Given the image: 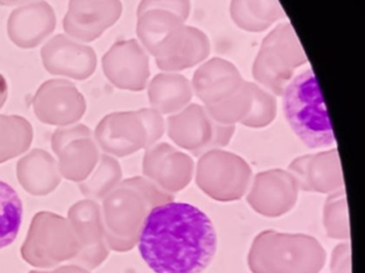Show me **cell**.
I'll list each match as a JSON object with an SVG mask.
<instances>
[{
  "instance_id": "6da1fadb",
  "label": "cell",
  "mask_w": 365,
  "mask_h": 273,
  "mask_svg": "<svg viewBox=\"0 0 365 273\" xmlns=\"http://www.w3.org/2000/svg\"><path fill=\"white\" fill-rule=\"evenodd\" d=\"M217 249L213 222L194 205L170 200L143 220L138 251L155 273H202Z\"/></svg>"
},
{
  "instance_id": "7a4b0ae2",
  "label": "cell",
  "mask_w": 365,
  "mask_h": 273,
  "mask_svg": "<svg viewBox=\"0 0 365 273\" xmlns=\"http://www.w3.org/2000/svg\"><path fill=\"white\" fill-rule=\"evenodd\" d=\"M281 97L286 120L305 146L318 149L335 145L324 97L311 68L294 76Z\"/></svg>"
},
{
  "instance_id": "3957f363",
  "label": "cell",
  "mask_w": 365,
  "mask_h": 273,
  "mask_svg": "<svg viewBox=\"0 0 365 273\" xmlns=\"http://www.w3.org/2000/svg\"><path fill=\"white\" fill-rule=\"evenodd\" d=\"M307 63L300 40L290 23L277 25L260 44L252 74L256 84L279 97L297 69Z\"/></svg>"
},
{
  "instance_id": "277c9868",
  "label": "cell",
  "mask_w": 365,
  "mask_h": 273,
  "mask_svg": "<svg viewBox=\"0 0 365 273\" xmlns=\"http://www.w3.org/2000/svg\"><path fill=\"white\" fill-rule=\"evenodd\" d=\"M103 66L108 78L119 88L142 91L148 85L149 54L136 40L115 44L103 57Z\"/></svg>"
},
{
  "instance_id": "5b68a950",
  "label": "cell",
  "mask_w": 365,
  "mask_h": 273,
  "mask_svg": "<svg viewBox=\"0 0 365 273\" xmlns=\"http://www.w3.org/2000/svg\"><path fill=\"white\" fill-rule=\"evenodd\" d=\"M238 68L221 57L207 59L194 72V95L204 106L215 105L234 95L245 83Z\"/></svg>"
},
{
  "instance_id": "8992f818",
  "label": "cell",
  "mask_w": 365,
  "mask_h": 273,
  "mask_svg": "<svg viewBox=\"0 0 365 273\" xmlns=\"http://www.w3.org/2000/svg\"><path fill=\"white\" fill-rule=\"evenodd\" d=\"M138 38L144 50L157 59L170 51L185 21L165 10L153 9L138 16Z\"/></svg>"
},
{
  "instance_id": "52a82bcc",
  "label": "cell",
  "mask_w": 365,
  "mask_h": 273,
  "mask_svg": "<svg viewBox=\"0 0 365 273\" xmlns=\"http://www.w3.org/2000/svg\"><path fill=\"white\" fill-rule=\"evenodd\" d=\"M168 136L178 146L202 151L212 135V119L204 105L191 103L166 119Z\"/></svg>"
},
{
  "instance_id": "ba28073f",
  "label": "cell",
  "mask_w": 365,
  "mask_h": 273,
  "mask_svg": "<svg viewBox=\"0 0 365 273\" xmlns=\"http://www.w3.org/2000/svg\"><path fill=\"white\" fill-rule=\"evenodd\" d=\"M210 52V40L206 33L196 27L185 25L170 53L155 63L163 72L179 73L202 65L208 59Z\"/></svg>"
},
{
  "instance_id": "9c48e42d",
  "label": "cell",
  "mask_w": 365,
  "mask_h": 273,
  "mask_svg": "<svg viewBox=\"0 0 365 273\" xmlns=\"http://www.w3.org/2000/svg\"><path fill=\"white\" fill-rule=\"evenodd\" d=\"M194 93L191 81L175 72L157 74L148 85V98L153 110L170 116L191 104Z\"/></svg>"
},
{
  "instance_id": "30bf717a",
  "label": "cell",
  "mask_w": 365,
  "mask_h": 273,
  "mask_svg": "<svg viewBox=\"0 0 365 273\" xmlns=\"http://www.w3.org/2000/svg\"><path fill=\"white\" fill-rule=\"evenodd\" d=\"M230 14L235 24L249 33H262L285 18L281 4L275 0H235Z\"/></svg>"
},
{
  "instance_id": "8fae6325",
  "label": "cell",
  "mask_w": 365,
  "mask_h": 273,
  "mask_svg": "<svg viewBox=\"0 0 365 273\" xmlns=\"http://www.w3.org/2000/svg\"><path fill=\"white\" fill-rule=\"evenodd\" d=\"M100 136L113 138L123 150H135L146 146L144 125L136 112L116 113L100 123Z\"/></svg>"
},
{
  "instance_id": "7c38bea8",
  "label": "cell",
  "mask_w": 365,
  "mask_h": 273,
  "mask_svg": "<svg viewBox=\"0 0 365 273\" xmlns=\"http://www.w3.org/2000/svg\"><path fill=\"white\" fill-rule=\"evenodd\" d=\"M23 221V202L18 192L0 180V249L16 241Z\"/></svg>"
},
{
  "instance_id": "4fadbf2b",
  "label": "cell",
  "mask_w": 365,
  "mask_h": 273,
  "mask_svg": "<svg viewBox=\"0 0 365 273\" xmlns=\"http://www.w3.org/2000/svg\"><path fill=\"white\" fill-rule=\"evenodd\" d=\"M252 91L249 81L227 99L215 105L205 106L210 118L221 125H236L247 117L251 110Z\"/></svg>"
},
{
  "instance_id": "5bb4252c",
  "label": "cell",
  "mask_w": 365,
  "mask_h": 273,
  "mask_svg": "<svg viewBox=\"0 0 365 273\" xmlns=\"http://www.w3.org/2000/svg\"><path fill=\"white\" fill-rule=\"evenodd\" d=\"M252 91V105L249 114L241 125L252 129L268 127L274 121L277 114V98L270 91L256 83L249 82Z\"/></svg>"
},
{
  "instance_id": "9a60e30c",
  "label": "cell",
  "mask_w": 365,
  "mask_h": 273,
  "mask_svg": "<svg viewBox=\"0 0 365 273\" xmlns=\"http://www.w3.org/2000/svg\"><path fill=\"white\" fill-rule=\"evenodd\" d=\"M136 114L140 117L146 131V146H153L165 133L166 120L163 115L153 108H143V110H136Z\"/></svg>"
},
{
  "instance_id": "2e32d148",
  "label": "cell",
  "mask_w": 365,
  "mask_h": 273,
  "mask_svg": "<svg viewBox=\"0 0 365 273\" xmlns=\"http://www.w3.org/2000/svg\"><path fill=\"white\" fill-rule=\"evenodd\" d=\"M160 9L172 12L180 16L187 22L191 14V3L185 0H153V1H142L138 6V16L149 10Z\"/></svg>"
},
{
  "instance_id": "e0dca14e",
  "label": "cell",
  "mask_w": 365,
  "mask_h": 273,
  "mask_svg": "<svg viewBox=\"0 0 365 273\" xmlns=\"http://www.w3.org/2000/svg\"><path fill=\"white\" fill-rule=\"evenodd\" d=\"M236 132V125H221L212 120V135L210 142L202 150H211L217 147L226 146Z\"/></svg>"
}]
</instances>
